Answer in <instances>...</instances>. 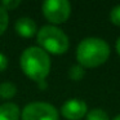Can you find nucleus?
Here are the masks:
<instances>
[{"instance_id":"f8f14e48","label":"nucleus","mask_w":120,"mask_h":120,"mask_svg":"<svg viewBox=\"0 0 120 120\" xmlns=\"http://www.w3.org/2000/svg\"><path fill=\"white\" fill-rule=\"evenodd\" d=\"M9 25V16L8 12L0 5V35H3L5 32L7 27Z\"/></svg>"},{"instance_id":"4468645a","label":"nucleus","mask_w":120,"mask_h":120,"mask_svg":"<svg viewBox=\"0 0 120 120\" xmlns=\"http://www.w3.org/2000/svg\"><path fill=\"white\" fill-rule=\"evenodd\" d=\"M0 5L8 12V11H13V9H16L18 5H21V1H19V0H4V1L0 3Z\"/></svg>"},{"instance_id":"a211bd4d","label":"nucleus","mask_w":120,"mask_h":120,"mask_svg":"<svg viewBox=\"0 0 120 120\" xmlns=\"http://www.w3.org/2000/svg\"><path fill=\"white\" fill-rule=\"evenodd\" d=\"M112 120H120V115H117V116H115Z\"/></svg>"},{"instance_id":"dca6fc26","label":"nucleus","mask_w":120,"mask_h":120,"mask_svg":"<svg viewBox=\"0 0 120 120\" xmlns=\"http://www.w3.org/2000/svg\"><path fill=\"white\" fill-rule=\"evenodd\" d=\"M116 52H117V54L120 56V38L117 39V41H116Z\"/></svg>"},{"instance_id":"0eeeda50","label":"nucleus","mask_w":120,"mask_h":120,"mask_svg":"<svg viewBox=\"0 0 120 120\" xmlns=\"http://www.w3.org/2000/svg\"><path fill=\"white\" fill-rule=\"evenodd\" d=\"M14 29H16V32L22 38H32L35 34L38 32V27L36 23L32 18H29V17H21L16 21V25H14Z\"/></svg>"},{"instance_id":"20e7f679","label":"nucleus","mask_w":120,"mask_h":120,"mask_svg":"<svg viewBox=\"0 0 120 120\" xmlns=\"http://www.w3.org/2000/svg\"><path fill=\"white\" fill-rule=\"evenodd\" d=\"M21 120H60V114L50 103L36 101L23 107Z\"/></svg>"},{"instance_id":"423d86ee","label":"nucleus","mask_w":120,"mask_h":120,"mask_svg":"<svg viewBox=\"0 0 120 120\" xmlns=\"http://www.w3.org/2000/svg\"><path fill=\"white\" fill-rule=\"evenodd\" d=\"M86 112H88L86 103L78 98L68 99L61 107V114L67 120H80L86 115Z\"/></svg>"},{"instance_id":"1a4fd4ad","label":"nucleus","mask_w":120,"mask_h":120,"mask_svg":"<svg viewBox=\"0 0 120 120\" xmlns=\"http://www.w3.org/2000/svg\"><path fill=\"white\" fill-rule=\"evenodd\" d=\"M17 93V86L11 81H4L0 84V97L4 99L13 98Z\"/></svg>"},{"instance_id":"f257e3e1","label":"nucleus","mask_w":120,"mask_h":120,"mask_svg":"<svg viewBox=\"0 0 120 120\" xmlns=\"http://www.w3.org/2000/svg\"><path fill=\"white\" fill-rule=\"evenodd\" d=\"M19 66L23 74L36 83L45 81L50 72V58L40 47H29L19 57Z\"/></svg>"},{"instance_id":"f3484780","label":"nucleus","mask_w":120,"mask_h":120,"mask_svg":"<svg viewBox=\"0 0 120 120\" xmlns=\"http://www.w3.org/2000/svg\"><path fill=\"white\" fill-rule=\"evenodd\" d=\"M39 84V88H41V89H45L47 88V84H45V81H41V83H38Z\"/></svg>"},{"instance_id":"6e6552de","label":"nucleus","mask_w":120,"mask_h":120,"mask_svg":"<svg viewBox=\"0 0 120 120\" xmlns=\"http://www.w3.org/2000/svg\"><path fill=\"white\" fill-rule=\"evenodd\" d=\"M21 111L18 106L11 102L0 105V120H19Z\"/></svg>"},{"instance_id":"39448f33","label":"nucleus","mask_w":120,"mask_h":120,"mask_svg":"<svg viewBox=\"0 0 120 120\" xmlns=\"http://www.w3.org/2000/svg\"><path fill=\"white\" fill-rule=\"evenodd\" d=\"M41 12L50 23L61 25L70 17L71 5L67 0H47L41 5Z\"/></svg>"},{"instance_id":"2eb2a0df","label":"nucleus","mask_w":120,"mask_h":120,"mask_svg":"<svg viewBox=\"0 0 120 120\" xmlns=\"http://www.w3.org/2000/svg\"><path fill=\"white\" fill-rule=\"evenodd\" d=\"M7 67H8V58H7L5 54L0 53V72L7 70Z\"/></svg>"},{"instance_id":"ddd939ff","label":"nucleus","mask_w":120,"mask_h":120,"mask_svg":"<svg viewBox=\"0 0 120 120\" xmlns=\"http://www.w3.org/2000/svg\"><path fill=\"white\" fill-rule=\"evenodd\" d=\"M110 21H111L115 26L120 27V4L111 9V12H110Z\"/></svg>"},{"instance_id":"7ed1b4c3","label":"nucleus","mask_w":120,"mask_h":120,"mask_svg":"<svg viewBox=\"0 0 120 120\" xmlns=\"http://www.w3.org/2000/svg\"><path fill=\"white\" fill-rule=\"evenodd\" d=\"M36 41L44 52L54 56L66 53L70 47L67 35L61 29L53 25H47V26H43L40 30H38Z\"/></svg>"},{"instance_id":"9d476101","label":"nucleus","mask_w":120,"mask_h":120,"mask_svg":"<svg viewBox=\"0 0 120 120\" xmlns=\"http://www.w3.org/2000/svg\"><path fill=\"white\" fill-rule=\"evenodd\" d=\"M86 120H109V115L102 109H93L86 112Z\"/></svg>"},{"instance_id":"9b49d317","label":"nucleus","mask_w":120,"mask_h":120,"mask_svg":"<svg viewBox=\"0 0 120 120\" xmlns=\"http://www.w3.org/2000/svg\"><path fill=\"white\" fill-rule=\"evenodd\" d=\"M84 75H85V71H84V67H81L80 65L71 66L70 70H68V78H70L71 80L79 81L84 78Z\"/></svg>"},{"instance_id":"f03ea898","label":"nucleus","mask_w":120,"mask_h":120,"mask_svg":"<svg viewBox=\"0 0 120 120\" xmlns=\"http://www.w3.org/2000/svg\"><path fill=\"white\" fill-rule=\"evenodd\" d=\"M110 57V45L99 38H86L76 48V60L81 67L94 68L103 65Z\"/></svg>"}]
</instances>
